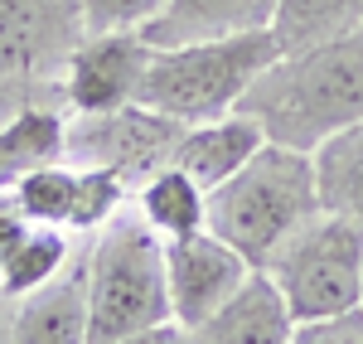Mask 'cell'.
I'll list each match as a JSON object with an SVG mask.
<instances>
[{
    "label": "cell",
    "mask_w": 363,
    "mask_h": 344,
    "mask_svg": "<svg viewBox=\"0 0 363 344\" xmlns=\"http://www.w3.org/2000/svg\"><path fill=\"white\" fill-rule=\"evenodd\" d=\"M238 112L257 116L267 141L296 150H315L325 136L363 121V25L320 49L277 58Z\"/></svg>",
    "instance_id": "6da1fadb"
},
{
    "label": "cell",
    "mask_w": 363,
    "mask_h": 344,
    "mask_svg": "<svg viewBox=\"0 0 363 344\" xmlns=\"http://www.w3.org/2000/svg\"><path fill=\"white\" fill-rule=\"evenodd\" d=\"M315 213H320L315 160L310 150L281 141H267L233 179L208 189V233L238 248L257 272H267Z\"/></svg>",
    "instance_id": "7a4b0ae2"
},
{
    "label": "cell",
    "mask_w": 363,
    "mask_h": 344,
    "mask_svg": "<svg viewBox=\"0 0 363 344\" xmlns=\"http://www.w3.org/2000/svg\"><path fill=\"white\" fill-rule=\"evenodd\" d=\"M87 253V344H116L169 325L165 238L126 204L107 228L83 238Z\"/></svg>",
    "instance_id": "3957f363"
},
{
    "label": "cell",
    "mask_w": 363,
    "mask_h": 344,
    "mask_svg": "<svg viewBox=\"0 0 363 344\" xmlns=\"http://www.w3.org/2000/svg\"><path fill=\"white\" fill-rule=\"evenodd\" d=\"M277 63L272 29L257 34H233V39H208V44H179V49H155L140 102L155 112L174 116L184 126L213 121L242 107L247 87Z\"/></svg>",
    "instance_id": "277c9868"
},
{
    "label": "cell",
    "mask_w": 363,
    "mask_h": 344,
    "mask_svg": "<svg viewBox=\"0 0 363 344\" xmlns=\"http://www.w3.org/2000/svg\"><path fill=\"white\" fill-rule=\"evenodd\" d=\"M267 277L286 296V311L296 316V325L363 311V223L320 209L281 248Z\"/></svg>",
    "instance_id": "5b68a950"
},
{
    "label": "cell",
    "mask_w": 363,
    "mask_h": 344,
    "mask_svg": "<svg viewBox=\"0 0 363 344\" xmlns=\"http://www.w3.org/2000/svg\"><path fill=\"white\" fill-rule=\"evenodd\" d=\"M179 131H184V121L155 112L145 102L116 107V112H73L68 116V160L116 170L136 194L145 174L169 165Z\"/></svg>",
    "instance_id": "8992f818"
},
{
    "label": "cell",
    "mask_w": 363,
    "mask_h": 344,
    "mask_svg": "<svg viewBox=\"0 0 363 344\" xmlns=\"http://www.w3.org/2000/svg\"><path fill=\"white\" fill-rule=\"evenodd\" d=\"M87 39L83 0H0V78L63 92V63Z\"/></svg>",
    "instance_id": "52a82bcc"
},
{
    "label": "cell",
    "mask_w": 363,
    "mask_h": 344,
    "mask_svg": "<svg viewBox=\"0 0 363 344\" xmlns=\"http://www.w3.org/2000/svg\"><path fill=\"white\" fill-rule=\"evenodd\" d=\"M150 58H155V44L140 29H92L68 54L58 78L68 112H116L140 102Z\"/></svg>",
    "instance_id": "ba28073f"
},
{
    "label": "cell",
    "mask_w": 363,
    "mask_h": 344,
    "mask_svg": "<svg viewBox=\"0 0 363 344\" xmlns=\"http://www.w3.org/2000/svg\"><path fill=\"white\" fill-rule=\"evenodd\" d=\"M257 272L238 248H228L218 233L199 228L189 238L165 243V282H169V325L189 330L203 316H213L223 301H233Z\"/></svg>",
    "instance_id": "9c48e42d"
},
{
    "label": "cell",
    "mask_w": 363,
    "mask_h": 344,
    "mask_svg": "<svg viewBox=\"0 0 363 344\" xmlns=\"http://www.w3.org/2000/svg\"><path fill=\"white\" fill-rule=\"evenodd\" d=\"M296 316L286 311V296L267 272H252L247 287L223 301L213 316L179 330V344H291Z\"/></svg>",
    "instance_id": "30bf717a"
},
{
    "label": "cell",
    "mask_w": 363,
    "mask_h": 344,
    "mask_svg": "<svg viewBox=\"0 0 363 344\" xmlns=\"http://www.w3.org/2000/svg\"><path fill=\"white\" fill-rule=\"evenodd\" d=\"M272 15H277V0H165L155 20L140 25V34L155 49H179V44H208V39L272 29Z\"/></svg>",
    "instance_id": "8fae6325"
},
{
    "label": "cell",
    "mask_w": 363,
    "mask_h": 344,
    "mask_svg": "<svg viewBox=\"0 0 363 344\" xmlns=\"http://www.w3.org/2000/svg\"><path fill=\"white\" fill-rule=\"evenodd\" d=\"M262 145H267V131H262L257 116L228 112V116H213V121H194V126H184L179 141H174L169 165L184 170L189 179H199L203 189H218L223 179H233V174L247 165Z\"/></svg>",
    "instance_id": "7c38bea8"
},
{
    "label": "cell",
    "mask_w": 363,
    "mask_h": 344,
    "mask_svg": "<svg viewBox=\"0 0 363 344\" xmlns=\"http://www.w3.org/2000/svg\"><path fill=\"white\" fill-rule=\"evenodd\" d=\"M15 344H87V253L78 243L73 262L49 287L15 301Z\"/></svg>",
    "instance_id": "4fadbf2b"
},
{
    "label": "cell",
    "mask_w": 363,
    "mask_h": 344,
    "mask_svg": "<svg viewBox=\"0 0 363 344\" xmlns=\"http://www.w3.org/2000/svg\"><path fill=\"white\" fill-rule=\"evenodd\" d=\"M68 102L63 97H29L0 121V189H10L29 170L68 160Z\"/></svg>",
    "instance_id": "5bb4252c"
},
{
    "label": "cell",
    "mask_w": 363,
    "mask_h": 344,
    "mask_svg": "<svg viewBox=\"0 0 363 344\" xmlns=\"http://www.w3.org/2000/svg\"><path fill=\"white\" fill-rule=\"evenodd\" d=\"M131 209L165 243L208 228V189L199 179H189L184 170H174V165H160L155 174H145L136 184V194H131Z\"/></svg>",
    "instance_id": "9a60e30c"
},
{
    "label": "cell",
    "mask_w": 363,
    "mask_h": 344,
    "mask_svg": "<svg viewBox=\"0 0 363 344\" xmlns=\"http://www.w3.org/2000/svg\"><path fill=\"white\" fill-rule=\"evenodd\" d=\"M363 25V0H277V15H272V44L277 58L306 54L320 49L339 34Z\"/></svg>",
    "instance_id": "2e32d148"
},
{
    "label": "cell",
    "mask_w": 363,
    "mask_h": 344,
    "mask_svg": "<svg viewBox=\"0 0 363 344\" xmlns=\"http://www.w3.org/2000/svg\"><path fill=\"white\" fill-rule=\"evenodd\" d=\"M310 160H315L320 209L363 223V121L344 126L335 136H325V141L310 150Z\"/></svg>",
    "instance_id": "e0dca14e"
},
{
    "label": "cell",
    "mask_w": 363,
    "mask_h": 344,
    "mask_svg": "<svg viewBox=\"0 0 363 344\" xmlns=\"http://www.w3.org/2000/svg\"><path fill=\"white\" fill-rule=\"evenodd\" d=\"M78 243H83V238H73V233H63V228H39V223H34V228L25 233V243L15 248L10 267H5L0 291H5L10 301H20V296H29V291L49 287L58 272L73 262Z\"/></svg>",
    "instance_id": "ac0fdd59"
},
{
    "label": "cell",
    "mask_w": 363,
    "mask_h": 344,
    "mask_svg": "<svg viewBox=\"0 0 363 344\" xmlns=\"http://www.w3.org/2000/svg\"><path fill=\"white\" fill-rule=\"evenodd\" d=\"M15 204L25 209L29 223L39 228H63L73 233V204H78V165L73 160H54L44 170H29L25 179L10 184Z\"/></svg>",
    "instance_id": "d6986e66"
},
{
    "label": "cell",
    "mask_w": 363,
    "mask_h": 344,
    "mask_svg": "<svg viewBox=\"0 0 363 344\" xmlns=\"http://www.w3.org/2000/svg\"><path fill=\"white\" fill-rule=\"evenodd\" d=\"M165 0H83L87 34L92 29H140L145 20H155Z\"/></svg>",
    "instance_id": "ffe728a7"
},
{
    "label": "cell",
    "mask_w": 363,
    "mask_h": 344,
    "mask_svg": "<svg viewBox=\"0 0 363 344\" xmlns=\"http://www.w3.org/2000/svg\"><path fill=\"white\" fill-rule=\"evenodd\" d=\"M29 228H34V223L25 218V209L15 204V194L0 189V277H5V267H10V257H15V248L25 243Z\"/></svg>",
    "instance_id": "44dd1931"
},
{
    "label": "cell",
    "mask_w": 363,
    "mask_h": 344,
    "mask_svg": "<svg viewBox=\"0 0 363 344\" xmlns=\"http://www.w3.org/2000/svg\"><path fill=\"white\" fill-rule=\"evenodd\" d=\"M116 344H179V325H155V330H140V335L116 340Z\"/></svg>",
    "instance_id": "7402d4cb"
},
{
    "label": "cell",
    "mask_w": 363,
    "mask_h": 344,
    "mask_svg": "<svg viewBox=\"0 0 363 344\" xmlns=\"http://www.w3.org/2000/svg\"><path fill=\"white\" fill-rule=\"evenodd\" d=\"M0 344H15V301L0 291Z\"/></svg>",
    "instance_id": "603a6c76"
}]
</instances>
